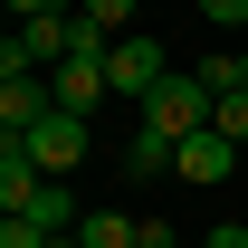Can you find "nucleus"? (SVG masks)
Instances as JSON below:
<instances>
[{
  "instance_id": "nucleus-1",
  "label": "nucleus",
  "mask_w": 248,
  "mask_h": 248,
  "mask_svg": "<svg viewBox=\"0 0 248 248\" xmlns=\"http://www.w3.org/2000/svg\"><path fill=\"white\" fill-rule=\"evenodd\" d=\"M67 58H77V10H38V19L10 29L0 77H48V67H67Z\"/></svg>"
},
{
  "instance_id": "nucleus-2",
  "label": "nucleus",
  "mask_w": 248,
  "mask_h": 248,
  "mask_svg": "<svg viewBox=\"0 0 248 248\" xmlns=\"http://www.w3.org/2000/svg\"><path fill=\"white\" fill-rule=\"evenodd\" d=\"M105 77H115V95L153 105V86L172 77V48H162L153 29H134V38H115V48H105Z\"/></svg>"
},
{
  "instance_id": "nucleus-3",
  "label": "nucleus",
  "mask_w": 248,
  "mask_h": 248,
  "mask_svg": "<svg viewBox=\"0 0 248 248\" xmlns=\"http://www.w3.org/2000/svg\"><path fill=\"white\" fill-rule=\"evenodd\" d=\"M210 105H219V95L201 86V67H172V77L153 86V105H143V124H162V134L182 143V134H201V124H210Z\"/></svg>"
},
{
  "instance_id": "nucleus-4",
  "label": "nucleus",
  "mask_w": 248,
  "mask_h": 248,
  "mask_svg": "<svg viewBox=\"0 0 248 248\" xmlns=\"http://www.w3.org/2000/svg\"><path fill=\"white\" fill-rule=\"evenodd\" d=\"M19 143H29V162L48 172V182H67V172L86 162V115H67V105H58V115H48V124H29Z\"/></svg>"
},
{
  "instance_id": "nucleus-5",
  "label": "nucleus",
  "mask_w": 248,
  "mask_h": 248,
  "mask_svg": "<svg viewBox=\"0 0 248 248\" xmlns=\"http://www.w3.org/2000/svg\"><path fill=\"white\" fill-rule=\"evenodd\" d=\"M229 172H239V143H229V134H210V124H201V134H182V153H172V182L219 191Z\"/></svg>"
},
{
  "instance_id": "nucleus-6",
  "label": "nucleus",
  "mask_w": 248,
  "mask_h": 248,
  "mask_svg": "<svg viewBox=\"0 0 248 248\" xmlns=\"http://www.w3.org/2000/svg\"><path fill=\"white\" fill-rule=\"evenodd\" d=\"M58 115V77H0V134H29Z\"/></svg>"
},
{
  "instance_id": "nucleus-7",
  "label": "nucleus",
  "mask_w": 248,
  "mask_h": 248,
  "mask_svg": "<svg viewBox=\"0 0 248 248\" xmlns=\"http://www.w3.org/2000/svg\"><path fill=\"white\" fill-rule=\"evenodd\" d=\"M48 77H58V105H67V115H95V105L115 95L105 58H67V67H48Z\"/></svg>"
},
{
  "instance_id": "nucleus-8",
  "label": "nucleus",
  "mask_w": 248,
  "mask_h": 248,
  "mask_svg": "<svg viewBox=\"0 0 248 248\" xmlns=\"http://www.w3.org/2000/svg\"><path fill=\"white\" fill-rule=\"evenodd\" d=\"M172 153H182V143H172L162 124H134V143H124V172H134V182H153V172H172Z\"/></svg>"
},
{
  "instance_id": "nucleus-9",
  "label": "nucleus",
  "mask_w": 248,
  "mask_h": 248,
  "mask_svg": "<svg viewBox=\"0 0 248 248\" xmlns=\"http://www.w3.org/2000/svg\"><path fill=\"white\" fill-rule=\"evenodd\" d=\"M19 219H38L48 239H67V229H77V219H86V210H77V191H67V182H38V201H29V210H19Z\"/></svg>"
},
{
  "instance_id": "nucleus-10",
  "label": "nucleus",
  "mask_w": 248,
  "mask_h": 248,
  "mask_svg": "<svg viewBox=\"0 0 248 248\" xmlns=\"http://www.w3.org/2000/svg\"><path fill=\"white\" fill-rule=\"evenodd\" d=\"M77 239H86V248H143V219H124V210H86V219H77Z\"/></svg>"
},
{
  "instance_id": "nucleus-11",
  "label": "nucleus",
  "mask_w": 248,
  "mask_h": 248,
  "mask_svg": "<svg viewBox=\"0 0 248 248\" xmlns=\"http://www.w3.org/2000/svg\"><path fill=\"white\" fill-rule=\"evenodd\" d=\"M134 10H143V0H77V19H86L95 38H134Z\"/></svg>"
},
{
  "instance_id": "nucleus-12",
  "label": "nucleus",
  "mask_w": 248,
  "mask_h": 248,
  "mask_svg": "<svg viewBox=\"0 0 248 248\" xmlns=\"http://www.w3.org/2000/svg\"><path fill=\"white\" fill-rule=\"evenodd\" d=\"M201 86L210 95H239L248 77H239V48H210V58H201Z\"/></svg>"
},
{
  "instance_id": "nucleus-13",
  "label": "nucleus",
  "mask_w": 248,
  "mask_h": 248,
  "mask_svg": "<svg viewBox=\"0 0 248 248\" xmlns=\"http://www.w3.org/2000/svg\"><path fill=\"white\" fill-rule=\"evenodd\" d=\"M210 134H229V143L248 153V86H239V95H219V105H210Z\"/></svg>"
},
{
  "instance_id": "nucleus-14",
  "label": "nucleus",
  "mask_w": 248,
  "mask_h": 248,
  "mask_svg": "<svg viewBox=\"0 0 248 248\" xmlns=\"http://www.w3.org/2000/svg\"><path fill=\"white\" fill-rule=\"evenodd\" d=\"M201 19L210 29H248V0H201Z\"/></svg>"
},
{
  "instance_id": "nucleus-15",
  "label": "nucleus",
  "mask_w": 248,
  "mask_h": 248,
  "mask_svg": "<svg viewBox=\"0 0 248 248\" xmlns=\"http://www.w3.org/2000/svg\"><path fill=\"white\" fill-rule=\"evenodd\" d=\"M0 248H48V229H38V219H19V210H10V229H0Z\"/></svg>"
},
{
  "instance_id": "nucleus-16",
  "label": "nucleus",
  "mask_w": 248,
  "mask_h": 248,
  "mask_svg": "<svg viewBox=\"0 0 248 248\" xmlns=\"http://www.w3.org/2000/svg\"><path fill=\"white\" fill-rule=\"evenodd\" d=\"M201 248H248V229H239V219H229V229H210V239H201Z\"/></svg>"
},
{
  "instance_id": "nucleus-17",
  "label": "nucleus",
  "mask_w": 248,
  "mask_h": 248,
  "mask_svg": "<svg viewBox=\"0 0 248 248\" xmlns=\"http://www.w3.org/2000/svg\"><path fill=\"white\" fill-rule=\"evenodd\" d=\"M38 10H67V0H10V19H38Z\"/></svg>"
},
{
  "instance_id": "nucleus-18",
  "label": "nucleus",
  "mask_w": 248,
  "mask_h": 248,
  "mask_svg": "<svg viewBox=\"0 0 248 248\" xmlns=\"http://www.w3.org/2000/svg\"><path fill=\"white\" fill-rule=\"evenodd\" d=\"M143 248H172V229H162V219H143Z\"/></svg>"
},
{
  "instance_id": "nucleus-19",
  "label": "nucleus",
  "mask_w": 248,
  "mask_h": 248,
  "mask_svg": "<svg viewBox=\"0 0 248 248\" xmlns=\"http://www.w3.org/2000/svg\"><path fill=\"white\" fill-rule=\"evenodd\" d=\"M48 248H86V239H77V229H67V239H48Z\"/></svg>"
},
{
  "instance_id": "nucleus-20",
  "label": "nucleus",
  "mask_w": 248,
  "mask_h": 248,
  "mask_svg": "<svg viewBox=\"0 0 248 248\" xmlns=\"http://www.w3.org/2000/svg\"><path fill=\"white\" fill-rule=\"evenodd\" d=\"M239 77H248V48H239Z\"/></svg>"
}]
</instances>
